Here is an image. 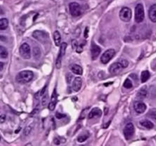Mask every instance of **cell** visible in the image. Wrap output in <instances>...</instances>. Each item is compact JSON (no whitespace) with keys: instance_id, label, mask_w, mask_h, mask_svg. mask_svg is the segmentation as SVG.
Masks as SVG:
<instances>
[{"instance_id":"6da1fadb","label":"cell","mask_w":156,"mask_h":146,"mask_svg":"<svg viewBox=\"0 0 156 146\" xmlns=\"http://www.w3.org/2000/svg\"><path fill=\"white\" fill-rule=\"evenodd\" d=\"M34 78V73L31 71L25 70L20 72L16 76L17 82L20 84H26L30 82Z\"/></svg>"},{"instance_id":"7a4b0ae2","label":"cell","mask_w":156,"mask_h":146,"mask_svg":"<svg viewBox=\"0 0 156 146\" xmlns=\"http://www.w3.org/2000/svg\"><path fill=\"white\" fill-rule=\"evenodd\" d=\"M145 18L144 8L142 4H138L135 8V21L136 23H141Z\"/></svg>"},{"instance_id":"3957f363","label":"cell","mask_w":156,"mask_h":146,"mask_svg":"<svg viewBox=\"0 0 156 146\" xmlns=\"http://www.w3.org/2000/svg\"><path fill=\"white\" fill-rule=\"evenodd\" d=\"M120 18L124 22H129L132 18V11L129 8L123 7L120 11Z\"/></svg>"},{"instance_id":"277c9868","label":"cell","mask_w":156,"mask_h":146,"mask_svg":"<svg viewBox=\"0 0 156 146\" xmlns=\"http://www.w3.org/2000/svg\"><path fill=\"white\" fill-rule=\"evenodd\" d=\"M66 48H67L66 43H62L61 44V47H60V49H59V54H58V56H57V59H56V69H60L61 68L62 60V58H63L65 53H66Z\"/></svg>"},{"instance_id":"5b68a950","label":"cell","mask_w":156,"mask_h":146,"mask_svg":"<svg viewBox=\"0 0 156 146\" xmlns=\"http://www.w3.org/2000/svg\"><path fill=\"white\" fill-rule=\"evenodd\" d=\"M134 132H135V128L133 124L131 123H127L123 129V136L125 139L126 140H129L130 139L133 138Z\"/></svg>"},{"instance_id":"8992f818","label":"cell","mask_w":156,"mask_h":146,"mask_svg":"<svg viewBox=\"0 0 156 146\" xmlns=\"http://www.w3.org/2000/svg\"><path fill=\"white\" fill-rule=\"evenodd\" d=\"M19 53L21 56L24 59H29L31 58V47L27 43H24L19 48Z\"/></svg>"},{"instance_id":"52a82bcc","label":"cell","mask_w":156,"mask_h":146,"mask_svg":"<svg viewBox=\"0 0 156 146\" xmlns=\"http://www.w3.org/2000/svg\"><path fill=\"white\" fill-rule=\"evenodd\" d=\"M32 37L36 39L37 41L41 42V43H45L47 41L48 38H49V36L48 34L44 32V31H35L33 32L32 34Z\"/></svg>"},{"instance_id":"ba28073f","label":"cell","mask_w":156,"mask_h":146,"mask_svg":"<svg viewBox=\"0 0 156 146\" xmlns=\"http://www.w3.org/2000/svg\"><path fill=\"white\" fill-rule=\"evenodd\" d=\"M115 53H116V52L113 49H109L106 50L101 57V63H103V64L108 63L110 62V60H111L113 59Z\"/></svg>"},{"instance_id":"9c48e42d","label":"cell","mask_w":156,"mask_h":146,"mask_svg":"<svg viewBox=\"0 0 156 146\" xmlns=\"http://www.w3.org/2000/svg\"><path fill=\"white\" fill-rule=\"evenodd\" d=\"M69 11L72 16L73 17H79L82 14V9L79 4L77 2H71L69 4Z\"/></svg>"},{"instance_id":"30bf717a","label":"cell","mask_w":156,"mask_h":146,"mask_svg":"<svg viewBox=\"0 0 156 146\" xmlns=\"http://www.w3.org/2000/svg\"><path fill=\"white\" fill-rule=\"evenodd\" d=\"M133 107L135 111L138 113H143L146 110V105L140 100L135 101L133 103Z\"/></svg>"},{"instance_id":"8fae6325","label":"cell","mask_w":156,"mask_h":146,"mask_svg":"<svg viewBox=\"0 0 156 146\" xmlns=\"http://www.w3.org/2000/svg\"><path fill=\"white\" fill-rule=\"evenodd\" d=\"M123 69L122 64L120 62H114L113 63L110 68H109V72L112 74H118L120 73L122 69Z\"/></svg>"},{"instance_id":"7c38bea8","label":"cell","mask_w":156,"mask_h":146,"mask_svg":"<svg viewBox=\"0 0 156 146\" xmlns=\"http://www.w3.org/2000/svg\"><path fill=\"white\" fill-rule=\"evenodd\" d=\"M101 51V49L99 46L96 45L95 43H92V47H91V52H92V60H95L98 56L100 55Z\"/></svg>"},{"instance_id":"4fadbf2b","label":"cell","mask_w":156,"mask_h":146,"mask_svg":"<svg viewBox=\"0 0 156 146\" xmlns=\"http://www.w3.org/2000/svg\"><path fill=\"white\" fill-rule=\"evenodd\" d=\"M56 103H57V95H56V89H54L53 93L52 95V97H51L50 102L49 103V105H48V109L50 111L54 110V109L56 107Z\"/></svg>"},{"instance_id":"5bb4252c","label":"cell","mask_w":156,"mask_h":146,"mask_svg":"<svg viewBox=\"0 0 156 146\" xmlns=\"http://www.w3.org/2000/svg\"><path fill=\"white\" fill-rule=\"evenodd\" d=\"M82 85V80L80 77H77L74 79L72 82V89L75 91H79Z\"/></svg>"},{"instance_id":"9a60e30c","label":"cell","mask_w":156,"mask_h":146,"mask_svg":"<svg viewBox=\"0 0 156 146\" xmlns=\"http://www.w3.org/2000/svg\"><path fill=\"white\" fill-rule=\"evenodd\" d=\"M101 114H102V111L98 107L93 108L88 114V119H93L95 117H100Z\"/></svg>"},{"instance_id":"2e32d148","label":"cell","mask_w":156,"mask_h":146,"mask_svg":"<svg viewBox=\"0 0 156 146\" xmlns=\"http://www.w3.org/2000/svg\"><path fill=\"white\" fill-rule=\"evenodd\" d=\"M149 17L150 18V20L156 23V5H152L149 10Z\"/></svg>"},{"instance_id":"e0dca14e","label":"cell","mask_w":156,"mask_h":146,"mask_svg":"<svg viewBox=\"0 0 156 146\" xmlns=\"http://www.w3.org/2000/svg\"><path fill=\"white\" fill-rule=\"evenodd\" d=\"M70 69L71 71L75 74V75H82V72H83V70H82V68L79 65H77V64H73L72 65H70Z\"/></svg>"},{"instance_id":"ac0fdd59","label":"cell","mask_w":156,"mask_h":146,"mask_svg":"<svg viewBox=\"0 0 156 146\" xmlns=\"http://www.w3.org/2000/svg\"><path fill=\"white\" fill-rule=\"evenodd\" d=\"M139 124L146 128V129H151L154 127V124L149 120H142L140 122H139Z\"/></svg>"},{"instance_id":"d6986e66","label":"cell","mask_w":156,"mask_h":146,"mask_svg":"<svg viewBox=\"0 0 156 146\" xmlns=\"http://www.w3.org/2000/svg\"><path fill=\"white\" fill-rule=\"evenodd\" d=\"M147 95H148L147 87H146V86H144V87L141 88L140 90L138 91L136 97H138V98H140V99H144L145 97H147Z\"/></svg>"},{"instance_id":"ffe728a7","label":"cell","mask_w":156,"mask_h":146,"mask_svg":"<svg viewBox=\"0 0 156 146\" xmlns=\"http://www.w3.org/2000/svg\"><path fill=\"white\" fill-rule=\"evenodd\" d=\"M53 40L56 47L61 45V35L58 31H55V32L53 33Z\"/></svg>"},{"instance_id":"44dd1931","label":"cell","mask_w":156,"mask_h":146,"mask_svg":"<svg viewBox=\"0 0 156 146\" xmlns=\"http://www.w3.org/2000/svg\"><path fill=\"white\" fill-rule=\"evenodd\" d=\"M34 123H32L29 124L28 126H27L24 128V132H23L24 136H28L31 134V132H32V130L34 129Z\"/></svg>"},{"instance_id":"7402d4cb","label":"cell","mask_w":156,"mask_h":146,"mask_svg":"<svg viewBox=\"0 0 156 146\" xmlns=\"http://www.w3.org/2000/svg\"><path fill=\"white\" fill-rule=\"evenodd\" d=\"M150 78V73L149 71H143L142 73H141V82L142 83H145Z\"/></svg>"},{"instance_id":"603a6c76","label":"cell","mask_w":156,"mask_h":146,"mask_svg":"<svg viewBox=\"0 0 156 146\" xmlns=\"http://www.w3.org/2000/svg\"><path fill=\"white\" fill-rule=\"evenodd\" d=\"M8 20L5 18H2L0 20V29L2 31L5 30L8 28Z\"/></svg>"},{"instance_id":"cb8c5ba5","label":"cell","mask_w":156,"mask_h":146,"mask_svg":"<svg viewBox=\"0 0 156 146\" xmlns=\"http://www.w3.org/2000/svg\"><path fill=\"white\" fill-rule=\"evenodd\" d=\"M8 53L7 49L4 47L1 46L0 47V56H1V58L2 59H6L8 57Z\"/></svg>"},{"instance_id":"d4e9b609","label":"cell","mask_w":156,"mask_h":146,"mask_svg":"<svg viewBox=\"0 0 156 146\" xmlns=\"http://www.w3.org/2000/svg\"><path fill=\"white\" fill-rule=\"evenodd\" d=\"M48 94H47V92H46L44 95H42L41 96V105L43 106V107H45L47 104V103H48Z\"/></svg>"},{"instance_id":"484cf974","label":"cell","mask_w":156,"mask_h":146,"mask_svg":"<svg viewBox=\"0 0 156 146\" xmlns=\"http://www.w3.org/2000/svg\"><path fill=\"white\" fill-rule=\"evenodd\" d=\"M123 87H124L125 88H126V89H130V88H133V83H132L131 80L129 79V78H126V79L125 80L124 83H123Z\"/></svg>"},{"instance_id":"4316f807","label":"cell","mask_w":156,"mask_h":146,"mask_svg":"<svg viewBox=\"0 0 156 146\" xmlns=\"http://www.w3.org/2000/svg\"><path fill=\"white\" fill-rule=\"evenodd\" d=\"M41 49H39V47H35L33 49V55H34L35 59H38L41 56Z\"/></svg>"},{"instance_id":"83f0119b","label":"cell","mask_w":156,"mask_h":146,"mask_svg":"<svg viewBox=\"0 0 156 146\" xmlns=\"http://www.w3.org/2000/svg\"><path fill=\"white\" fill-rule=\"evenodd\" d=\"M88 138V135H81L77 138V140L79 142H84L86 141Z\"/></svg>"},{"instance_id":"f1b7e54d","label":"cell","mask_w":156,"mask_h":146,"mask_svg":"<svg viewBox=\"0 0 156 146\" xmlns=\"http://www.w3.org/2000/svg\"><path fill=\"white\" fill-rule=\"evenodd\" d=\"M149 115L154 120H156V108H153L152 110H150V111L149 112Z\"/></svg>"},{"instance_id":"f546056e","label":"cell","mask_w":156,"mask_h":146,"mask_svg":"<svg viewBox=\"0 0 156 146\" xmlns=\"http://www.w3.org/2000/svg\"><path fill=\"white\" fill-rule=\"evenodd\" d=\"M120 62L122 64V65H123V68H126V67L129 65V62H128L126 59H121V60L120 61Z\"/></svg>"},{"instance_id":"4dcf8cb0","label":"cell","mask_w":156,"mask_h":146,"mask_svg":"<svg viewBox=\"0 0 156 146\" xmlns=\"http://www.w3.org/2000/svg\"><path fill=\"white\" fill-rule=\"evenodd\" d=\"M72 78H73L72 75L71 73H67V75H66V82H67L68 84L71 83V82L72 81Z\"/></svg>"},{"instance_id":"1f68e13d","label":"cell","mask_w":156,"mask_h":146,"mask_svg":"<svg viewBox=\"0 0 156 146\" xmlns=\"http://www.w3.org/2000/svg\"><path fill=\"white\" fill-rule=\"evenodd\" d=\"M78 46H79V44H78V42H77L76 40L72 41V48L76 49L78 47Z\"/></svg>"},{"instance_id":"d6a6232c","label":"cell","mask_w":156,"mask_h":146,"mask_svg":"<svg viewBox=\"0 0 156 146\" xmlns=\"http://www.w3.org/2000/svg\"><path fill=\"white\" fill-rule=\"evenodd\" d=\"M56 117L57 119H62V118L66 117V115H65V114H62V113H56Z\"/></svg>"},{"instance_id":"836d02e7","label":"cell","mask_w":156,"mask_h":146,"mask_svg":"<svg viewBox=\"0 0 156 146\" xmlns=\"http://www.w3.org/2000/svg\"><path fill=\"white\" fill-rule=\"evenodd\" d=\"M86 112H87V110L86 109H85V110H83V111L82 112V113H81V116H80V120H83L85 117V115H86Z\"/></svg>"},{"instance_id":"e575fe53","label":"cell","mask_w":156,"mask_h":146,"mask_svg":"<svg viewBox=\"0 0 156 146\" xmlns=\"http://www.w3.org/2000/svg\"><path fill=\"white\" fill-rule=\"evenodd\" d=\"M5 119H6L5 115V114H2L1 116H0V122H1V123H3L5 121Z\"/></svg>"},{"instance_id":"d590c367","label":"cell","mask_w":156,"mask_h":146,"mask_svg":"<svg viewBox=\"0 0 156 146\" xmlns=\"http://www.w3.org/2000/svg\"><path fill=\"white\" fill-rule=\"evenodd\" d=\"M84 36H85V38H88V27L85 29Z\"/></svg>"},{"instance_id":"8d00e7d4","label":"cell","mask_w":156,"mask_h":146,"mask_svg":"<svg viewBox=\"0 0 156 146\" xmlns=\"http://www.w3.org/2000/svg\"><path fill=\"white\" fill-rule=\"evenodd\" d=\"M83 47H82V45H79V46H78V47L76 48V52H82V50H83Z\"/></svg>"},{"instance_id":"74e56055","label":"cell","mask_w":156,"mask_h":146,"mask_svg":"<svg viewBox=\"0 0 156 146\" xmlns=\"http://www.w3.org/2000/svg\"><path fill=\"white\" fill-rule=\"evenodd\" d=\"M39 111V108H37V109H34V111L31 113V116H33V115H34V114H36V113H37V112Z\"/></svg>"},{"instance_id":"f35d334b","label":"cell","mask_w":156,"mask_h":146,"mask_svg":"<svg viewBox=\"0 0 156 146\" xmlns=\"http://www.w3.org/2000/svg\"><path fill=\"white\" fill-rule=\"evenodd\" d=\"M54 143L56 144V145H59L60 143V142L57 139H54Z\"/></svg>"},{"instance_id":"ab89813d","label":"cell","mask_w":156,"mask_h":146,"mask_svg":"<svg viewBox=\"0 0 156 146\" xmlns=\"http://www.w3.org/2000/svg\"><path fill=\"white\" fill-rule=\"evenodd\" d=\"M3 70V62H1V69H0V71L2 72Z\"/></svg>"},{"instance_id":"60d3db41","label":"cell","mask_w":156,"mask_h":146,"mask_svg":"<svg viewBox=\"0 0 156 146\" xmlns=\"http://www.w3.org/2000/svg\"><path fill=\"white\" fill-rule=\"evenodd\" d=\"M20 130H21V128H20V129H17V130L15 131V133H17V132H19Z\"/></svg>"}]
</instances>
